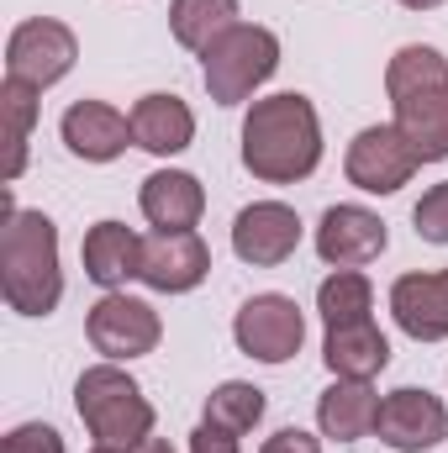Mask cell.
Masks as SVG:
<instances>
[{"instance_id":"obj_1","label":"cell","mask_w":448,"mask_h":453,"mask_svg":"<svg viewBox=\"0 0 448 453\" xmlns=\"http://www.w3.org/2000/svg\"><path fill=\"white\" fill-rule=\"evenodd\" d=\"M322 164V116L306 96H264L243 116V169L264 185L312 180Z\"/></svg>"},{"instance_id":"obj_2","label":"cell","mask_w":448,"mask_h":453,"mask_svg":"<svg viewBox=\"0 0 448 453\" xmlns=\"http://www.w3.org/2000/svg\"><path fill=\"white\" fill-rule=\"evenodd\" d=\"M0 296L16 317H53L64 301L58 226L42 211H21L11 185L0 190Z\"/></svg>"},{"instance_id":"obj_3","label":"cell","mask_w":448,"mask_h":453,"mask_svg":"<svg viewBox=\"0 0 448 453\" xmlns=\"http://www.w3.org/2000/svg\"><path fill=\"white\" fill-rule=\"evenodd\" d=\"M385 96L396 132L417 148L422 164L448 158V58L428 42H406L385 64Z\"/></svg>"},{"instance_id":"obj_4","label":"cell","mask_w":448,"mask_h":453,"mask_svg":"<svg viewBox=\"0 0 448 453\" xmlns=\"http://www.w3.org/2000/svg\"><path fill=\"white\" fill-rule=\"evenodd\" d=\"M74 411L90 427L96 443L112 449H137L143 438H153V401L143 395V385L121 369V364H90L74 380Z\"/></svg>"},{"instance_id":"obj_5","label":"cell","mask_w":448,"mask_h":453,"mask_svg":"<svg viewBox=\"0 0 448 453\" xmlns=\"http://www.w3.org/2000/svg\"><path fill=\"white\" fill-rule=\"evenodd\" d=\"M274 69H280V37L269 27H248V21H237L201 53V80L217 106H243L259 85L274 80Z\"/></svg>"},{"instance_id":"obj_6","label":"cell","mask_w":448,"mask_h":453,"mask_svg":"<svg viewBox=\"0 0 448 453\" xmlns=\"http://www.w3.org/2000/svg\"><path fill=\"white\" fill-rule=\"evenodd\" d=\"M85 338L96 353H106L112 364H132V358H148L158 338H164V322L148 301L127 296V290H106L90 317H85Z\"/></svg>"},{"instance_id":"obj_7","label":"cell","mask_w":448,"mask_h":453,"mask_svg":"<svg viewBox=\"0 0 448 453\" xmlns=\"http://www.w3.org/2000/svg\"><path fill=\"white\" fill-rule=\"evenodd\" d=\"M74 58H80V37L53 16H32L5 37V80H21L32 90L58 85L74 69Z\"/></svg>"},{"instance_id":"obj_8","label":"cell","mask_w":448,"mask_h":453,"mask_svg":"<svg viewBox=\"0 0 448 453\" xmlns=\"http://www.w3.org/2000/svg\"><path fill=\"white\" fill-rule=\"evenodd\" d=\"M232 338H237V348L248 358H259V364H285L306 342V317H301V306L290 296L264 290V296H248L243 301V311L232 322Z\"/></svg>"},{"instance_id":"obj_9","label":"cell","mask_w":448,"mask_h":453,"mask_svg":"<svg viewBox=\"0 0 448 453\" xmlns=\"http://www.w3.org/2000/svg\"><path fill=\"white\" fill-rule=\"evenodd\" d=\"M417 148L396 132V121L390 127H364L353 142H348V158H343V174H348V185L353 190H364V196H396L401 185H412V174H417Z\"/></svg>"},{"instance_id":"obj_10","label":"cell","mask_w":448,"mask_h":453,"mask_svg":"<svg viewBox=\"0 0 448 453\" xmlns=\"http://www.w3.org/2000/svg\"><path fill=\"white\" fill-rule=\"evenodd\" d=\"M212 274V248L201 242V232H153L143 237V258H137V280L158 296H185Z\"/></svg>"},{"instance_id":"obj_11","label":"cell","mask_w":448,"mask_h":453,"mask_svg":"<svg viewBox=\"0 0 448 453\" xmlns=\"http://www.w3.org/2000/svg\"><path fill=\"white\" fill-rule=\"evenodd\" d=\"M380 443L396 453H428L448 438V406L438 395L417 390V385H401L380 401V422H375Z\"/></svg>"},{"instance_id":"obj_12","label":"cell","mask_w":448,"mask_h":453,"mask_svg":"<svg viewBox=\"0 0 448 453\" xmlns=\"http://www.w3.org/2000/svg\"><path fill=\"white\" fill-rule=\"evenodd\" d=\"M301 232L306 226L296 217V206H285V201H253L232 222V253L243 264H253V269H274V264H285L301 248Z\"/></svg>"},{"instance_id":"obj_13","label":"cell","mask_w":448,"mask_h":453,"mask_svg":"<svg viewBox=\"0 0 448 453\" xmlns=\"http://www.w3.org/2000/svg\"><path fill=\"white\" fill-rule=\"evenodd\" d=\"M385 248H390V232H385V222L375 211H364V206H328L322 222H317V253L333 269L375 264Z\"/></svg>"},{"instance_id":"obj_14","label":"cell","mask_w":448,"mask_h":453,"mask_svg":"<svg viewBox=\"0 0 448 453\" xmlns=\"http://www.w3.org/2000/svg\"><path fill=\"white\" fill-rule=\"evenodd\" d=\"M390 317L406 338L444 342L448 338V269H417L390 285Z\"/></svg>"},{"instance_id":"obj_15","label":"cell","mask_w":448,"mask_h":453,"mask_svg":"<svg viewBox=\"0 0 448 453\" xmlns=\"http://www.w3.org/2000/svg\"><path fill=\"white\" fill-rule=\"evenodd\" d=\"M58 137H64V148L74 158L112 164V158L127 153V142H132V116H121L106 101H74L64 111V121H58Z\"/></svg>"},{"instance_id":"obj_16","label":"cell","mask_w":448,"mask_h":453,"mask_svg":"<svg viewBox=\"0 0 448 453\" xmlns=\"http://www.w3.org/2000/svg\"><path fill=\"white\" fill-rule=\"evenodd\" d=\"M137 206H143V217L158 226V232H196L201 211H206V190L185 169H158V174L143 180Z\"/></svg>"},{"instance_id":"obj_17","label":"cell","mask_w":448,"mask_h":453,"mask_svg":"<svg viewBox=\"0 0 448 453\" xmlns=\"http://www.w3.org/2000/svg\"><path fill=\"white\" fill-rule=\"evenodd\" d=\"M132 142H137L143 153H158V158L185 153V148L196 142V111H190L180 96L153 90V96H143V101L132 106Z\"/></svg>"},{"instance_id":"obj_18","label":"cell","mask_w":448,"mask_h":453,"mask_svg":"<svg viewBox=\"0 0 448 453\" xmlns=\"http://www.w3.org/2000/svg\"><path fill=\"white\" fill-rule=\"evenodd\" d=\"M137 258H143V237L127 222H96L80 242V264L101 290H121L127 280H137Z\"/></svg>"},{"instance_id":"obj_19","label":"cell","mask_w":448,"mask_h":453,"mask_svg":"<svg viewBox=\"0 0 448 453\" xmlns=\"http://www.w3.org/2000/svg\"><path fill=\"white\" fill-rule=\"evenodd\" d=\"M375 422H380V395H375L369 380H333V385L322 390V401H317V427H322V438H333V443H359V438H369Z\"/></svg>"},{"instance_id":"obj_20","label":"cell","mask_w":448,"mask_h":453,"mask_svg":"<svg viewBox=\"0 0 448 453\" xmlns=\"http://www.w3.org/2000/svg\"><path fill=\"white\" fill-rule=\"evenodd\" d=\"M322 358H328L333 380H375L390 364V342L375 322H348V327H328Z\"/></svg>"},{"instance_id":"obj_21","label":"cell","mask_w":448,"mask_h":453,"mask_svg":"<svg viewBox=\"0 0 448 453\" xmlns=\"http://www.w3.org/2000/svg\"><path fill=\"white\" fill-rule=\"evenodd\" d=\"M232 27H237V0H169V32L190 53H206Z\"/></svg>"},{"instance_id":"obj_22","label":"cell","mask_w":448,"mask_h":453,"mask_svg":"<svg viewBox=\"0 0 448 453\" xmlns=\"http://www.w3.org/2000/svg\"><path fill=\"white\" fill-rule=\"evenodd\" d=\"M317 311H322L328 327L369 322V311H375V285H369L359 269H333V274L317 285Z\"/></svg>"},{"instance_id":"obj_23","label":"cell","mask_w":448,"mask_h":453,"mask_svg":"<svg viewBox=\"0 0 448 453\" xmlns=\"http://www.w3.org/2000/svg\"><path fill=\"white\" fill-rule=\"evenodd\" d=\"M37 96L32 85L21 80H5L0 85V116H5V185L21 180L27 169V137H32V121H37Z\"/></svg>"},{"instance_id":"obj_24","label":"cell","mask_w":448,"mask_h":453,"mask_svg":"<svg viewBox=\"0 0 448 453\" xmlns=\"http://www.w3.org/2000/svg\"><path fill=\"white\" fill-rule=\"evenodd\" d=\"M264 390L259 385H248V380H222L212 395H206V427H222L232 438H243V433H253L259 422H264Z\"/></svg>"},{"instance_id":"obj_25","label":"cell","mask_w":448,"mask_h":453,"mask_svg":"<svg viewBox=\"0 0 448 453\" xmlns=\"http://www.w3.org/2000/svg\"><path fill=\"white\" fill-rule=\"evenodd\" d=\"M412 222H417V237H422V242H438V248H444L448 242V180L433 185V190L412 206Z\"/></svg>"},{"instance_id":"obj_26","label":"cell","mask_w":448,"mask_h":453,"mask_svg":"<svg viewBox=\"0 0 448 453\" xmlns=\"http://www.w3.org/2000/svg\"><path fill=\"white\" fill-rule=\"evenodd\" d=\"M0 453H64V438H58V427H48V422H21V427L5 433Z\"/></svg>"},{"instance_id":"obj_27","label":"cell","mask_w":448,"mask_h":453,"mask_svg":"<svg viewBox=\"0 0 448 453\" xmlns=\"http://www.w3.org/2000/svg\"><path fill=\"white\" fill-rule=\"evenodd\" d=\"M259 453H322V438H312V433H301V427H280L274 438H264Z\"/></svg>"},{"instance_id":"obj_28","label":"cell","mask_w":448,"mask_h":453,"mask_svg":"<svg viewBox=\"0 0 448 453\" xmlns=\"http://www.w3.org/2000/svg\"><path fill=\"white\" fill-rule=\"evenodd\" d=\"M190 453H243V449H237V438H232V433H222V427H206V422H201V427L190 433Z\"/></svg>"},{"instance_id":"obj_29","label":"cell","mask_w":448,"mask_h":453,"mask_svg":"<svg viewBox=\"0 0 448 453\" xmlns=\"http://www.w3.org/2000/svg\"><path fill=\"white\" fill-rule=\"evenodd\" d=\"M132 453H174V449H169L164 438H143V443H137V449H132Z\"/></svg>"},{"instance_id":"obj_30","label":"cell","mask_w":448,"mask_h":453,"mask_svg":"<svg viewBox=\"0 0 448 453\" xmlns=\"http://www.w3.org/2000/svg\"><path fill=\"white\" fill-rule=\"evenodd\" d=\"M401 5H406V11H438L444 0H401Z\"/></svg>"},{"instance_id":"obj_31","label":"cell","mask_w":448,"mask_h":453,"mask_svg":"<svg viewBox=\"0 0 448 453\" xmlns=\"http://www.w3.org/2000/svg\"><path fill=\"white\" fill-rule=\"evenodd\" d=\"M90 453H132V449H112V443H96Z\"/></svg>"}]
</instances>
